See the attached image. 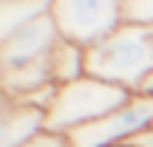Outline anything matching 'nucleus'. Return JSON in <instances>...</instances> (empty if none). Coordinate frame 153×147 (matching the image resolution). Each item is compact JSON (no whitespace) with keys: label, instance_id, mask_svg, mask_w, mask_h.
I'll use <instances>...</instances> for the list:
<instances>
[{"label":"nucleus","instance_id":"obj_8","mask_svg":"<svg viewBox=\"0 0 153 147\" xmlns=\"http://www.w3.org/2000/svg\"><path fill=\"white\" fill-rule=\"evenodd\" d=\"M51 71H54L57 85H68V82L82 79L85 74V48L71 43V40H60L51 54Z\"/></svg>","mask_w":153,"mask_h":147},{"label":"nucleus","instance_id":"obj_7","mask_svg":"<svg viewBox=\"0 0 153 147\" xmlns=\"http://www.w3.org/2000/svg\"><path fill=\"white\" fill-rule=\"evenodd\" d=\"M54 0H0V40L11 37L17 28L51 14Z\"/></svg>","mask_w":153,"mask_h":147},{"label":"nucleus","instance_id":"obj_9","mask_svg":"<svg viewBox=\"0 0 153 147\" xmlns=\"http://www.w3.org/2000/svg\"><path fill=\"white\" fill-rule=\"evenodd\" d=\"M125 23H142L153 26V0H122Z\"/></svg>","mask_w":153,"mask_h":147},{"label":"nucleus","instance_id":"obj_3","mask_svg":"<svg viewBox=\"0 0 153 147\" xmlns=\"http://www.w3.org/2000/svg\"><path fill=\"white\" fill-rule=\"evenodd\" d=\"M51 17L62 40L91 48L125 23L122 0H54Z\"/></svg>","mask_w":153,"mask_h":147},{"label":"nucleus","instance_id":"obj_12","mask_svg":"<svg viewBox=\"0 0 153 147\" xmlns=\"http://www.w3.org/2000/svg\"><path fill=\"white\" fill-rule=\"evenodd\" d=\"M142 93H150V96H153V76H150L148 82H145V88H142Z\"/></svg>","mask_w":153,"mask_h":147},{"label":"nucleus","instance_id":"obj_10","mask_svg":"<svg viewBox=\"0 0 153 147\" xmlns=\"http://www.w3.org/2000/svg\"><path fill=\"white\" fill-rule=\"evenodd\" d=\"M23 147H71V142H68L65 133H51V130H45V133H40L37 139H31V142L23 144Z\"/></svg>","mask_w":153,"mask_h":147},{"label":"nucleus","instance_id":"obj_6","mask_svg":"<svg viewBox=\"0 0 153 147\" xmlns=\"http://www.w3.org/2000/svg\"><path fill=\"white\" fill-rule=\"evenodd\" d=\"M48 113L31 105H23L20 99L3 93V113H0V147H23L40 133H45Z\"/></svg>","mask_w":153,"mask_h":147},{"label":"nucleus","instance_id":"obj_1","mask_svg":"<svg viewBox=\"0 0 153 147\" xmlns=\"http://www.w3.org/2000/svg\"><path fill=\"white\" fill-rule=\"evenodd\" d=\"M85 74L142 93L153 76V26L122 23L114 34L85 48Z\"/></svg>","mask_w":153,"mask_h":147},{"label":"nucleus","instance_id":"obj_4","mask_svg":"<svg viewBox=\"0 0 153 147\" xmlns=\"http://www.w3.org/2000/svg\"><path fill=\"white\" fill-rule=\"evenodd\" d=\"M150 127H153V96L136 93L116 113L68 133V142L71 147H128L136 136L148 133Z\"/></svg>","mask_w":153,"mask_h":147},{"label":"nucleus","instance_id":"obj_2","mask_svg":"<svg viewBox=\"0 0 153 147\" xmlns=\"http://www.w3.org/2000/svg\"><path fill=\"white\" fill-rule=\"evenodd\" d=\"M136 93L125 91L119 85H111V82L94 79V76H82L76 82L60 85L57 99L48 110V119H45V130L68 136L85 125H94V122L116 113Z\"/></svg>","mask_w":153,"mask_h":147},{"label":"nucleus","instance_id":"obj_5","mask_svg":"<svg viewBox=\"0 0 153 147\" xmlns=\"http://www.w3.org/2000/svg\"><path fill=\"white\" fill-rule=\"evenodd\" d=\"M60 40L62 34L51 14L17 28L11 37L0 40V71H17V68L45 60V57H51Z\"/></svg>","mask_w":153,"mask_h":147},{"label":"nucleus","instance_id":"obj_11","mask_svg":"<svg viewBox=\"0 0 153 147\" xmlns=\"http://www.w3.org/2000/svg\"><path fill=\"white\" fill-rule=\"evenodd\" d=\"M128 147H153V127H150L148 133H142V136H136Z\"/></svg>","mask_w":153,"mask_h":147}]
</instances>
